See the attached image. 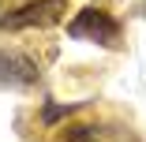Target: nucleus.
Segmentation results:
<instances>
[{"label":"nucleus","instance_id":"nucleus-2","mask_svg":"<svg viewBox=\"0 0 146 142\" xmlns=\"http://www.w3.org/2000/svg\"><path fill=\"white\" fill-rule=\"evenodd\" d=\"M68 11V0H26V4L11 8L0 15V26L4 30H34V26H52V22H60Z\"/></svg>","mask_w":146,"mask_h":142},{"label":"nucleus","instance_id":"nucleus-5","mask_svg":"<svg viewBox=\"0 0 146 142\" xmlns=\"http://www.w3.org/2000/svg\"><path fill=\"white\" fill-rule=\"evenodd\" d=\"M75 108H79V101H71V105H52V101H49V105L41 108V124H45V127H52L56 120H64V116H71Z\"/></svg>","mask_w":146,"mask_h":142},{"label":"nucleus","instance_id":"nucleus-4","mask_svg":"<svg viewBox=\"0 0 146 142\" xmlns=\"http://www.w3.org/2000/svg\"><path fill=\"white\" fill-rule=\"evenodd\" d=\"M56 142H109V138L101 124H68L56 135Z\"/></svg>","mask_w":146,"mask_h":142},{"label":"nucleus","instance_id":"nucleus-3","mask_svg":"<svg viewBox=\"0 0 146 142\" xmlns=\"http://www.w3.org/2000/svg\"><path fill=\"white\" fill-rule=\"evenodd\" d=\"M41 79V67L23 52L0 49V86H34Z\"/></svg>","mask_w":146,"mask_h":142},{"label":"nucleus","instance_id":"nucleus-1","mask_svg":"<svg viewBox=\"0 0 146 142\" xmlns=\"http://www.w3.org/2000/svg\"><path fill=\"white\" fill-rule=\"evenodd\" d=\"M68 38H75V41H94V45L112 49V45H120L124 26H120V19H116L112 11L90 4V8L75 11V19L68 22Z\"/></svg>","mask_w":146,"mask_h":142}]
</instances>
